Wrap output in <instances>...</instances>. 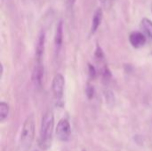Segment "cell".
Segmentation results:
<instances>
[{
    "instance_id": "1",
    "label": "cell",
    "mask_w": 152,
    "mask_h": 151,
    "mask_svg": "<svg viewBox=\"0 0 152 151\" xmlns=\"http://www.w3.org/2000/svg\"><path fill=\"white\" fill-rule=\"evenodd\" d=\"M54 127L53 113L50 110L46 111L41 121L40 135H39V147L43 150H46L51 147L53 142V133Z\"/></svg>"
},
{
    "instance_id": "2",
    "label": "cell",
    "mask_w": 152,
    "mask_h": 151,
    "mask_svg": "<svg viewBox=\"0 0 152 151\" xmlns=\"http://www.w3.org/2000/svg\"><path fill=\"white\" fill-rule=\"evenodd\" d=\"M35 136V123L33 116L28 117L23 123L20 133V147L22 150H27L30 148Z\"/></svg>"
},
{
    "instance_id": "3",
    "label": "cell",
    "mask_w": 152,
    "mask_h": 151,
    "mask_svg": "<svg viewBox=\"0 0 152 151\" xmlns=\"http://www.w3.org/2000/svg\"><path fill=\"white\" fill-rule=\"evenodd\" d=\"M70 125L67 119H61L57 125L56 135L61 142H67L70 137Z\"/></svg>"
},
{
    "instance_id": "4",
    "label": "cell",
    "mask_w": 152,
    "mask_h": 151,
    "mask_svg": "<svg viewBox=\"0 0 152 151\" xmlns=\"http://www.w3.org/2000/svg\"><path fill=\"white\" fill-rule=\"evenodd\" d=\"M65 80L61 74H57L54 76L52 83V90L56 100H61L63 96Z\"/></svg>"
},
{
    "instance_id": "5",
    "label": "cell",
    "mask_w": 152,
    "mask_h": 151,
    "mask_svg": "<svg viewBox=\"0 0 152 151\" xmlns=\"http://www.w3.org/2000/svg\"><path fill=\"white\" fill-rule=\"evenodd\" d=\"M45 33L42 30L37 39L36 44V52H35V58L36 63H42V59L45 53Z\"/></svg>"
},
{
    "instance_id": "6",
    "label": "cell",
    "mask_w": 152,
    "mask_h": 151,
    "mask_svg": "<svg viewBox=\"0 0 152 151\" xmlns=\"http://www.w3.org/2000/svg\"><path fill=\"white\" fill-rule=\"evenodd\" d=\"M129 42L134 48H141L146 44V36L142 32L134 31L129 36Z\"/></svg>"
},
{
    "instance_id": "7",
    "label": "cell",
    "mask_w": 152,
    "mask_h": 151,
    "mask_svg": "<svg viewBox=\"0 0 152 151\" xmlns=\"http://www.w3.org/2000/svg\"><path fill=\"white\" fill-rule=\"evenodd\" d=\"M63 41V22L62 20H60L56 26L55 29V35H54V48L56 53H58L61 48Z\"/></svg>"
},
{
    "instance_id": "8",
    "label": "cell",
    "mask_w": 152,
    "mask_h": 151,
    "mask_svg": "<svg viewBox=\"0 0 152 151\" xmlns=\"http://www.w3.org/2000/svg\"><path fill=\"white\" fill-rule=\"evenodd\" d=\"M43 77H44V67L42 63H36L32 74V80L37 87L41 86Z\"/></svg>"
},
{
    "instance_id": "9",
    "label": "cell",
    "mask_w": 152,
    "mask_h": 151,
    "mask_svg": "<svg viewBox=\"0 0 152 151\" xmlns=\"http://www.w3.org/2000/svg\"><path fill=\"white\" fill-rule=\"evenodd\" d=\"M102 17H103V12H102V8H98L93 16V20H92V25H91V34H94L97 29L99 28L102 20Z\"/></svg>"
},
{
    "instance_id": "10",
    "label": "cell",
    "mask_w": 152,
    "mask_h": 151,
    "mask_svg": "<svg viewBox=\"0 0 152 151\" xmlns=\"http://www.w3.org/2000/svg\"><path fill=\"white\" fill-rule=\"evenodd\" d=\"M142 33L152 40V20L148 18H143L140 23Z\"/></svg>"
},
{
    "instance_id": "11",
    "label": "cell",
    "mask_w": 152,
    "mask_h": 151,
    "mask_svg": "<svg viewBox=\"0 0 152 151\" xmlns=\"http://www.w3.org/2000/svg\"><path fill=\"white\" fill-rule=\"evenodd\" d=\"M9 114V106L7 103L2 101L0 103V121L4 122Z\"/></svg>"
},
{
    "instance_id": "12",
    "label": "cell",
    "mask_w": 152,
    "mask_h": 151,
    "mask_svg": "<svg viewBox=\"0 0 152 151\" xmlns=\"http://www.w3.org/2000/svg\"><path fill=\"white\" fill-rule=\"evenodd\" d=\"M86 94H87L89 99H91L94 96V87L91 86L90 85H88L86 87Z\"/></svg>"
},
{
    "instance_id": "13",
    "label": "cell",
    "mask_w": 152,
    "mask_h": 151,
    "mask_svg": "<svg viewBox=\"0 0 152 151\" xmlns=\"http://www.w3.org/2000/svg\"><path fill=\"white\" fill-rule=\"evenodd\" d=\"M88 69H89V75L91 77H94L95 75H96V72H95V69L93 65L91 64H88Z\"/></svg>"
},
{
    "instance_id": "14",
    "label": "cell",
    "mask_w": 152,
    "mask_h": 151,
    "mask_svg": "<svg viewBox=\"0 0 152 151\" xmlns=\"http://www.w3.org/2000/svg\"><path fill=\"white\" fill-rule=\"evenodd\" d=\"M76 1H77V0H66V4H67L68 9L71 10V9L74 7V5H75Z\"/></svg>"
},
{
    "instance_id": "15",
    "label": "cell",
    "mask_w": 152,
    "mask_h": 151,
    "mask_svg": "<svg viewBox=\"0 0 152 151\" xmlns=\"http://www.w3.org/2000/svg\"><path fill=\"white\" fill-rule=\"evenodd\" d=\"M104 6H106V4H108V2H109V0H99Z\"/></svg>"
},
{
    "instance_id": "16",
    "label": "cell",
    "mask_w": 152,
    "mask_h": 151,
    "mask_svg": "<svg viewBox=\"0 0 152 151\" xmlns=\"http://www.w3.org/2000/svg\"><path fill=\"white\" fill-rule=\"evenodd\" d=\"M151 12H152V3H151Z\"/></svg>"
},
{
    "instance_id": "17",
    "label": "cell",
    "mask_w": 152,
    "mask_h": 151,
    "mask_svg": "<svg viewBox=\"0 0 152 151\" xmlns=\"http://www.w3.org/2000/svg\"><path fill=\"white\" fill-rule=\"evenodd\" d=\"M34 151H38V150H34Z\"/></svg>"
},
{
    "instance_id": "18",
    "label": "cell",
    "mask_w": 152,
    "mask_h": 151,
    "mask_svg": "<svg viewBox=\"0 0 152 151\" xmlns=\"http://www.w3.org/2000/svg\"><path fill=\"white\" fill-rule=\"evenodd\" d=\"M83 151H86V150H83Z\"/></svg>"
}]
</instances>
